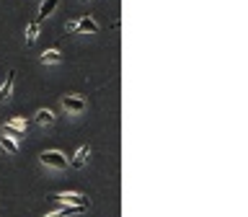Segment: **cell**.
<instances>
[{
	"mask_svg": "<svg viewBox=\"0 0 248 217\" xmlns=\"http://www.w3.org/2000/svg\"><path fill=\"white\" fill-rule=\"evenodd\" d=\"M65 29L70 31V34H98L101 31L98 21L91 18V16H83V18H78V21H67Z\"/></svg>",
	"mask_w": 248,
	"mask_h": 217,
	"instance_id": "obj_1",
	"label": "cell"
},
{
	"mask_svg": "<svg viewBox=\"0 0 248 217\" xmlns=\"http://www.w3.org/2000/svg\"><path fill=\"white\" fill-rule=\"evenodd\" d=\"M49 199H54V202H65V204H80V207H91L88 194H78V191H60V194H52Z\"/></svg>",
	"mask_w": 248,
	"mask_h": 217,
	"instance_id": "obj_3",
	"label": "cell"
},
{
	"mask_svg": "<svg viewBox=\"0 0 248 217\" xmlns=\"http://www.w3.org/2000/svg\"><path fill=\"white\" fill-rule=\"evenodd\" d=\"M3 135L13 137V140H21V137H23V132H21V129H16V127H11V124H3Z\"/></svg>",
	"mask_w": 248,
	"mask_h": 217,
	"instance_id": "obj_14",
	"label": "cell"
},
{
	"mask_svg": "<svg viewBox=\"0 0 248 217\" xmlns=\"http://www.w3.org/2000/svg\"><path fill=\"white\" fill-rule=\"evenodd\" d=\"M54 122H57V116H54L52 108H39L34 114V124H39V127H52Z\"/></svg>",
	"mask_w": 248,
	"mask_h": 217,
	"instance_id": "obj_6",
	"label": "cell"
},
{
	"mask_svg": "<svg viewBox=\"0 0 248 217\" xmlns=\"http://www.w3.org/2000/svg\"><path fill=\"white\" fill-rule=\"evenodd\" d=\"M88 155H91V145H80V147H78V153L73 155V160H70V166H73V168H85Z\"/></svg>",
	"mask_w": 248,
	"mask_h": 217,
	"instance_id": "obj_7",
	"label": "cell"
},
{
	"mask_svg": "<svg viewBox=\"0 0 248 217\" xmlns=\"http://www.w3.org/2000/svg\"><path fill=\"white\" fill-rule=\"evenodd\" d=\"M88 207H80V204H65L62 209H57V212H49V215H44V217H70V215H80L85 212Z\"/></svg>",
	"mask_w": 248,
	"mask_h": 217,
	"instance_id": "obj_8",
	"label": "cell"
},
{
	"mask_svg": "<svg viewBox=\"0 0 248 217\" xmlns=\"http://www.w3.org/2000/svg\"><path fill=\"white\" fill-rule=\"evenodd\" d=\"M5 124H11V127H16V129H21V132H26V127H29V122L23 119V116H11Z\"/></svg>",
	"mask_w": 248,
	"mask_h": 217,
	"instance_id": "obj_13",
	"label": "cell"
},
{
	"mask_svg": "<svg viewBox=\"0 0 248 217\" xmlns=\"http://www.w3.org/2000/svg\"><path fill=\"white\" fill-rule=\"evenodd\" d=\"M85 98L83 96H75V93H67V96H62V108H65L67 114H83L85 111Z\"/></svg>",
	"mask_w": 248,
	"mask_h": 217,
	"instance_id": "obj_4",
	"label": "cell"
},
{
	"mask_svg": "<svg viewBox=\"0 0 248 217\" xmlns=\"http://www.w3.org/2000/svg\"><path fill=\"white\" fill-rule=\"evenodd\" d=\"M39 60H42V65H60V62H62V52L60 49H44Z\"/></svg>",
	"mask_w": 248,
	"mask_h": 217,
	"instance_id": "obj_10",
	"label": "cell"
},
{
	"mask_svg": "<svg viewBox=\"0 0 248 217\" xmlns=\"http://www.w3.org/2000/svg\"><path fill=\"white\" fill-rule=\"evenodd\" d=\"M57 5H60V0H44L42 5H39V13H36V21H44V18H49V16L57 11Z\"/></svg>",
	"mask_w": 248,
	"mask_h": 217,
	"instance_id": "obj_9",
	"label": "cell"
},
{
	"mask_svg": "<svg viewBox=\"0 0 248 217\" xmlns=\"http://www.w3.org/2000/svg\"><path fill=\"white\" fill-rule=\"evenodd\" d=\"M0 150H5L8 155H16V153H18V140L3 135V137H0Z\"/></svg>",
	"mask_w": 248,
	"mask_h": 217,
	"instance_id": "obj_11",
	"label": "cell"
},
{
	"mask_svg": "<svg viewBox=\"0 0 248 217\" xmlns=\"http://www.w3.org/2000/svg\"><path fill=\"white\" fill-rule=\"evenodd\" d=\"M13 85H16V70H8V78H5V83L0 85V104H5V101H11V96H13Z\"/></svg>",
	"mask_w": 248,
	"mask_h": 217,
	"instance_id": "obj_5",
	"label": "cell"
},
{
	"mask_svg": "<svg viewBox=\"0 0 248 217\" xmlns=\"http://www.w3.org/2000/svg\"><path fill=\"white\" fill-rule=\"evenodd\" d=\"M39 163L46 166V168H52V170H65L70 166V160L60 150H44L42 155H39Z\"/></svg>",
	"mask_w": 248,
	"mask_h": 217,
	"instance_id": "obj_2",
	"label": "cell"
},
{
	"mask_svg": "<svg viewBox=\"0 0 248 217\" xmlns=\"http://www.w3.org/2000/svg\"><path fill=\"white\" fill-rule=\"evenodd\" d=\"M36 39H39V21H31L29 26H26V44L34 46Z\"/></svg>",
	"mask_w": 248,
	"mask_h": 217,
	"instance_id": "obj_12",
	"label": "cell"
}]
</instances>
